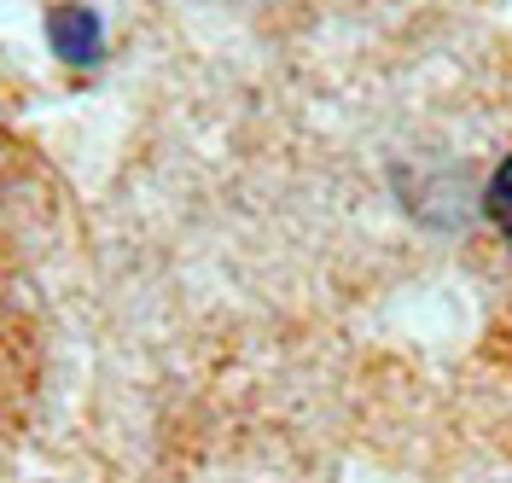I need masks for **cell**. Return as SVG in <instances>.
<instances>
[{
    "label": "cell",
    "mask_w": 512,
    "mask_h": 483,
    "mask_svg": "<svg viewBox=\"0 0 512 483\" xmlns=\"http://www.w3.org/2000/svg\"><path fill=\"white\" fill-rule=\"evenodd\" d=\"M489 216H495V227L512 239V158L495 169V181H489Z\"/></svg>",
    "instance_id": "7a4b0ae2"
},
{
    "label": "cell",
    "mask_w": 512,
    "mask_h": 483,
    "mask_svg": "<svg viewBox=\"0 0 512 483\" xmlns=\"http://www.w3.org/2000/svg\"><path fill=\"white\" fill-rule=\"evenodd\" d=\"M47 41H53V53H59L64 65H76V70L99 65V53H105L99 18L88 6H53L47 12Z\"/></svg>",
    "instance_id": "6da1fadb"
}]
</instances>
